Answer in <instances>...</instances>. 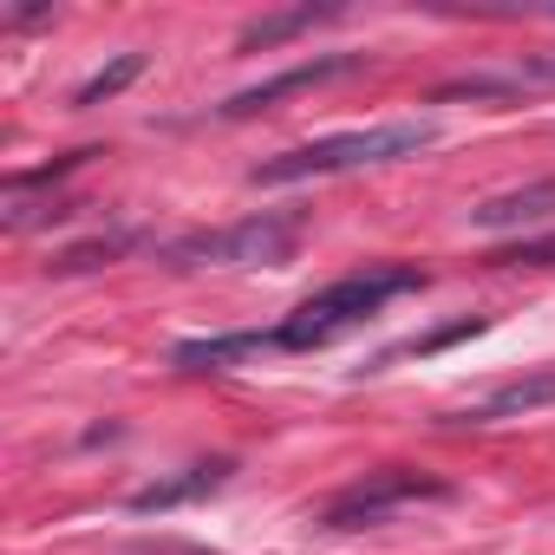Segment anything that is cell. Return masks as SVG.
<instances>
[{"instance_id": "obj_1", "label": "cell", "mask_w": 555, "mask_h": 555, "mask_svg": "<svg viewBox=\"0 0 555 555\" xmlns=\"http://www.w3.org/2000/svg\"><path fill=\"white\" fill-rule=\"evenodd\" d=\"M425 288V274L412 261H366L353 274H340V282H327L321 295H308L282 327H274V353H314V347H334L340 334L366 327L386 301Z\"/></svg>"}, {"instance_id": "obj_2", "label": "cell", "mask_w": 555, "mask_h": 555, "mask_svg": "<svg viewBox=\"0 0 555 555\" xmlns=\"http://www.w3.org/2000/svg\"><path fill=\"white\" fill-rule=\"evenodd\" d=\"M431 138H438V125H431V118H399V125L334 131V138L295 144V151H282V157H261V164L248 170V183H261V190H282V183L340 177V170H360V164H399V157H418Z\"/></svg>"}, {"instance_id": "obj_3", "label": "cell", "mask_w": 555, "mask_h": 555, "mask_svg": "<svg viewBox=\"0 0 555 555\" xmlns=\"http://www.w3.org/2000/svg\"><path fill=\"white\" fill-rule=\"evenodd\" d=\"M301 229H308L301 209H261V216H242V222H229V229L177 235V242H164L157 255H164L170 268H282V261H295Z\"/></svg>"}, {"instance_id": "obj_4", "label": "cell", "mask_w": 555, "mask_h": 555, "mask_svg": "<svg viewBox=\"0 0 555 555\" xmlns=\"http://www.w3.org/2000/svg\"><path fill=\"white\" fill-rule=\"evenodd\" d=\"M457 490L438 477V470H418V464H386V470H366L353 477L327 509H321V529H373V522H392L399 509H418V503H451Z\"/></svg>"}, {"instance_id": "obj_5", "label": "cell", "mask_w": 555, "mask_h": 555, "mask_svg": "<svg viewBox=\"0 0 555 555\" xmlns=\"http://www.w3.org/2000/svg\"><path fill=\"white\" fill-rule=\"evenodd\" d=\"M353 73H366V53H321V60H301V66H288V73H274V79H261V86L222 99L216 118H255V112H268L274 99L308 92V86H327V79H353Z\"/></svg>"}, {"instance_id": "obj_6", "label": "cell", "mask_w": 555, "mask_h": 555, "mask_svg": "<svg viewBox=\"0 0 555 555\" xmlns=\"http://www.w3.org/2000/svg\"><path fill=\"white\" fill-rule=\"evenodd\" d=\"M548 405H555V366H535V373H522V379L483 392L477 405L451 412L444 425H503V418H529V412H548Z\"/></svg>"}, {"instance_id": "obj_7", "label": "cell", "mask_w": 555, "mask_h": 555, "mask_svg": "<svg viewBox=\"0 0 555 555\" xmlns=\"http://www.w3.org/2000/svg\"><path fill=\"white\" fill-rule=\"evenodd\" d=\"M229 470H235V457H203V464H183L177 477H157V483H144V490H131V516H164V509H183V503H196V496H209V490H222L229 483Z\"/></svg>"}, {"instance_id": "obj_8", "label": "cell", "mask_w": 555, "mask_h": 555, "mask_svg": "<svg viewBox=\"0 0 555 555\" xmlns=\"http://www.w3.org/2000/svg\"><path fill=\"white\" fill-rule=\"evenodd\" d=\"M555 216V177H535V183H516V190H496L470 209V229L483 235H509V229H529V222H548Z\"/></svg>"}, {"instance_id": "obj_9", "label": "cell", "mask_w": 555, "mask_h": 555, "mask_svg": "<svg viewBox=\"0 0 555 555\" xmlns=\"http://www.w3.org/2000/svg\"><path fill=\"white\" fill-rule=\"evenodd\" d=\"M255 353H274V327H242V334H203V340H177L170 347V366L177 373H229Z\"/></svg>"}, {"instance_id": "obj_10", "label": "cell", "mask_w": 555, "mask_h": 555, "mask_svg": "<svg viewBox=\"0 0 555 555\" xmlns=\"http://www.w3.org/2000/svg\"><path fill=\"white\" fill-rule=\"evenodd\" d=\"M321 21H340V8H288V14H261V21H248L242 34H235V53H274L282 40H295V34H308V27H321Z\"/></svg>"}, {"instance_id": "obj_11", "label": "cell", "mask_w": 555, "mask_h": 555, "mask_svg": "<svg viewBox=\"0 0 555 555\" xmlns=\"http://www.w3.org/2000/svg\"><path fill=\"white\" fill-rule=\"evenodd\" d=\"M125 248H138V229H112V235H92V242H79V248L53 255L47 268H53V274H86V268H105V261H118Z\"/></svg>"}, {"instance_id": "obj_12", "label": "cell", "mask_w": 555, "mask_h": 555, "mask_svg": "<svg viewBox=\"0 0 555 555\" xmlns=\"http://www.w3.org/2000/svg\"><path fill=\"white\" fill-rule=\"evenodd\" d=\"M483 327H490L483 314H464V321H451V327H438V334H412V340L386 347V353H379L373 366H392V360H425V353H444L451 340H470V334H483ZM373 366H366V373H373Z\"/></svg>"}, {"instance_id": "obj_13", "label": "cell", "mask_w": 555, "mask_h": 555, "mask_svg": "<svg viewBox=\"0 0 555 555\" xmlns=\"http://www.w3.org/2000/svg\"><path fill=\"white\" fill-rule=\"evenodd\" d=\"M138 73H144V53H118L112 66H99V73H92V79L73 92V105H79V112H86V105H105V99H118V92H125Z\"/></svg>"}, {"instance_id": "obj_14", "label": "cell", "mask_w": 555, "mask_h": 555, "mask_svg": "<svg viewBox=\"0 0 555 555\" xmlns=\"http://www.w3.org/2000/svg\"><path fill=\"white\" fill-rule=\"evenodd\" d=\"M490 268H555V235H516L490 248Z\"/></svg>"}, {"instance_id": "obj_15", "label": "cell", "mask_w": 555, "mask_h": 555, "mask_svg": "<svg viewBox=\"0 0 555 555\" xmlns=\"http://www.w3.org/2000/svg\"><path fill=\"white\" fill-rule=\"evenodd\" d=\"M509 86H516V92H529V86H555V53H522V60L509 66Z\"/></svg>"}]
</instances>
